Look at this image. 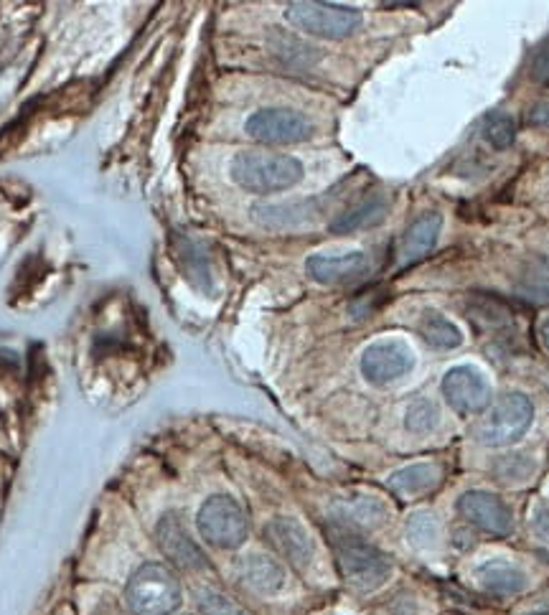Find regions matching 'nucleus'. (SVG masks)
<instances>
[{
  "mask_svg": "<svg viewBox=\"0 0 549 615\" xmlns=\"http://www.w3.org/2000/svg\"><path fill=\"white\" fill-rule=\"evenodd\" d=\"M230 173L249 194H280L301 184L303 163L288 153L242 151L234 155Z\"/></svg>",
  "mask_w": 549,
  "mask_h": 615,
  "instance_id": "1",
  "label": "nucleus"
},
{
  "mask_svg": "<svg viewBox=\"0 0 549 615\" xmlns=\"http://www.w3.org/2000/svg\"><path fill=\"white\" fill-rule=\"evenodd\" d=\"M130 611L136 615H174L182 605V582L166 565H140L125 590Z\"/></svg>",
  "mask_w": 549,
  "mask_h": 615,
  "instance_id": "2",
  "label": "nucleus"
},
{
  "mask_svg": "<svg viewBox=\"0 0 549 615\" xmlns=\"http://www.w3.org/2000/svg\"><path fill=\"white\" fill-rule=\"evenodd\" d=\"M336 562H339L343 580L359 593H372V590L382 588L392 575L389 557L351 534L336 539Z\"/></svg>",
  "mask_w": 549,
  "mask_h": 615,
  "instance_id": "3",
  "label": "nucleus"
},
{
  "mask_svg": "<svg viewBox=\"0 0 549 615\" xmlns=\"http://www.w3.org/2000/svg\"><path fill=\"white\" fill-rule=\"evenodd\" d=\"M532 420H535V405L529 397H524L519 392L506 394L493 405L481 422L476 428V438L483 445L501 448L512 445L516 440L524 438V432L529 430Z\"/></svg>",
  "mask_w": 549,
  "mask_h": 615,
  "instance_id": "4",
  "label": "nucleus"
},
{
  "mask_svg": "<svg viewBox=\"0 0 549 615\" xmlns=\"http://www.w3.org/2000/svg\"><path fill=\"white\" fill-rule=\"evenodd\" d=\"M196 524H199L201 537L217 549H237L249 534L245 509L226 494H217L203 501Z\"/></svg>",
  "mask_w": 549,
  "mask_h": 615,
  "instance_id": "5",
  "label": "nucleus"
},
{
  "mask_svg": "<svg viewBox=\"0 0 549 615\" xmlns=\"http://www.w3.org/2000/svg\"><path fill=\"white\" fill-rule=\"evenodd\" d=\"M285 19L295 28L320 38H349L362 26V13L339 3H290Z\"/></svg>",
  "mask_w": 549,
  "mask_h": 615,
  "instance_id": "6",
  "label": "nucleus"
},
{
  "mask_svg": "<svg viewBox=\"0 0 549 615\" xmlns=\"http://www.w3.org/2000/svg\"><path fill=\"white\" fill-rule=\"evenodd\" d=\"M247 136L265 146H293L313 136V123L290 107H265L247 120Z\"/></svg>",
  "mask_w": 549,
  "mask_h": 615,
  "instance_id": "7",
  "label": "nucleus"
},
{
  "mask_svg": "<svg viewBox=\"0 0 549 615\" xmlns=\"http://www.w3.org/2000/svg\"><path fill=\"white\" fill-rule=\"evenodd\" d=\"M414 364L410 346L405 341H397V338H384V341H376L372 346H366L362 353V374L369 384L384 386L392 384L410 372Z\"/></svg>",
  "mask_w": 549,
  "mask_h": 615,
  "instance_id": "8",
  "label": "nucleus"
},
{
  "mask_svg": "<svg viewBox=\"0 0 549 615\" xmlns=\"http://www.w3.org/2000/svg\"><path fill=\"white\" fill-rule=\"evenodd\" d=\"M458 514L491 537H509L514 532L512 509L489 491H468L458 499Z\"/></svg>",
  "mask_w": 549,
  "mask_h": 615,
  "instance_id": "9",
  "label": "nucleus"
},
{
  "mask_svg": "<svg viewBox=\"0 0 549 615\" xmlns=\"http://www.w3.org/2000/svg\"><path fill=\"white\" fill-rule=\"evenodd\" d=\"M443 397L460 415L483 413L491 405V384L474 367H456L443 376Z\"/></svg>",
  "mask_w": 549,
  "mask_h": 615,
  "instance_id": "10",
  "label": "nucleus"
},
{
  "mask_svg": "<svg viewBox=\"0 0 549 615\" xmlns=\"http://www.w3.org/2000/svg\"><path fill=\"white\" fill-rule=\"evenodd\" d=\"M155 542H159L163 555L176 567H182V570H199V567L207 565V557H203L201 547L194 542L191 534H188L186 522L176 511L163 517L159 526H155Z\"/></svg>",
  "mask_w": 549,
  "mask_h": 615,
  "instance_id": "11",
  "label": "nucleus"
},
{
  "mask_svg": "<svg viewBox=\"0 0 549 615\" xmlns=\"http://www.w3.org/2000/svg\"><path fill=\"white\" fill-rule=\"evenodd\" d=\"M265 537H268L270 547L278 552L282 559H288L290 565L297 567V570H305L313 562V555H316V547H313V539L305 526L297 522V519L290 517H278L265 526Z\"/></svg>",
  "mask_w": 549,
  "mask_h": 615,
  "instance_id": "12",
  "label": "nucleus"
},
{
  "mask_svg": "<svg viewBox=\"0 0 549 615\" xmlns=\"http://www.w3.org/2000/svg\"><path fill=\"white\" fill-rule=\"evenodd\" d=\"M305 270L320 286H347V282L362 280L369 272V257L364 252H349V255H313L305 263Z\"/></svg>",
  "mask_w": 549,
  "mask_h": 615,
  "instance_id": "13",
  "label": "nucleus"
},
{
  "mask_svg": "<svg viewBox=\"0 0 549 615\" xmlns=\"http://www.w3.org/2000/svg\"><path fill=\"white\" fill-rule=\"evenodd\" d=\"M441 230L443 217L437 214V211H428V214L414 219V222L407 227L402 242H399V265L407 267L425 259L430 252L435 250Z\"/></svg>",
  "mask_w": 549,
  "mask_h": 615,
  "instance_id": "14",
  "label": "nucleus"
},
{
  "mask_svg": "<svg viewBox=\"0 0 549 615\" xmlns=\"http://www.w3.org/2000/svg\"><path fill=\"white\" fill-rule=\"evenodd\" d=\"M443 480V468L437 463H412L407 468L392 473L387 486L399 499H422L433 494Z\"/></svg>",
  "mask_w": 549,
  "mask_h": 615,
  "instance_id": "15",
  "label": "nucleus"
},
{
  "mask_svg": "<svg viewBox=\"0 0 549 615\" xmlns=\"http://www.w3.org/2000/svg\"><path fill=\"white\" fill-rule=\"evenodd\" d=\"M237 575L249 590L272 595L285 585V570L268 555H247L237 562Z\"/></svg>",
  "mask_w": 549,
  "mask_h": 615,
  "instance_id": "16",
  "label": "nucleus"
},
{
  "mask_svg": "<svg viewBox=\"0 0 549 615\" xmlns=\"http://www.w3.org/2000/svg\"><path fill=\"white\" fill-rule=\"evenodd\" d=\"M476 582L483 593L509 597V595H519L524 588H527V575H524L519 567L501 562V559H491V562H483L476 570Z\"/></svg>",
  "mask_w": 549,
  "mask_h": 615,
  "instance_id": "17",
  "label": "nucleus"
},
{
  "mask_svg": "<svg viewBox=\"0 0 549 615\" xmlns=\"http://www.w3.org/2000/svg\"><path fill=\"white\" fill-rule=\"evenodd\" d=\"M334 511L341 524L362 526V530H374L387 519V507L374 496H349V499L336 501Z\"/></svg>",
  "mask_w": 549,
  "mask_h": 615,
  "instance_id": "18",
  "label": "nucleus"
},
{
  "mask_svg": "<svg viewBox=\"0 0 549 615\" xmlns=\"http://www.w3.org/2000/svg\"><path fill=\"white\" fill-rule=\"evenodd\" d=\"M387 217V199L382 194L366 196L364 201L354 204V207L343 211L331 222V232L334 234H349V232H359V230H369V227L379 224L382 219Z\"/></svg>",
  "mask_w": 549,
  "mask_h": 615,
  "instance_id": "19",
  "label": "nucleus"
},
{
  "mask_svg": "<svg viewBox=\"0 0 549 615\" xmlns=\"http://www.w3.org/2000/svg\"><path fill=\"white\" fill-rule=\"evenodd\" d=\"M313 207L308 201H290V204H268V207H255L253 217L257 222L270 227V230H295V227L311 224Z\"/></svg>",
  "mask_w": 549,
  "mask_h": 615,
  "instance_id": "20",
  "label": "nucleus"
},
{
  "mask_svg": "<svg viewBox=\"0 0 549 615\" xmlns=\"http://www.w3.org/2000/svg\"><path fill=\"white\" fill-rule=\"evenodd\" d=\"M420 336L425 338L428 346H433V349H437V351L458 349V346L463 344V334L456 323L435 311L422 315Z\"/></svg>",
  "mask_w": 549,
  "mask_h": 615,
  "instance_id": "21",
  "label": "nucleus"
},
{
  "mask_svg": "<svg viewBox=\"0 0 549 615\" xmlns=\"http://www.w3.org/2000/svg\"><path fill=\"white\" fill-rule=\"evenodd\" d=\"M483 138L486 143L497 148V151H506L516 140V120L509 113H504V109H493L483 120Z\"/></svg>",
  "mask_w": 549,
  "mask_h": 615,
  "instance_id": "22",
  "label": "nucleus"
},
{
  "mask_svg": "<svg viewBox=\"0 0 549 615\" xmlns=\"http://www.w3.org/2000/svg\"><path fill=\"white\" fill-rule=\"evenodd\" d=\"M519 293L527 295L529 301L549 303V259H537L524 270Z\"/></svg>",
  "mask_w": 549,
  "mask_h": 615,
  "instance_id": "23",
  "label": "nucleus"
},
{
  "mask_svg": "<svg viewBox=\"0 0 549 615\" xmlns=\"http://www.w3.org/2000/svg\"><path fill=\"white\" fill-rule=\"evenodd\" d=\"M437 420H441V413H437L433 399H414L410 407H407L405 425L410 432H418V436H425V432L435 430Z\"/></svg>",
  "mask_w": 549,
  "mask_h": 615,
  "instance_id": "24",
  "label": "nucleus"
},
{
  "mask_svg": "<svg viewBox=\"0 0 549 615\" xmlns=\"http://www.w3.org/2000/svg\"><path fill=\"white\" fill-rule=\"evenodd\" d=\"M196 605H199V615H247L232 597L211 588L201 590L199 597H196Z\"/></svg>",
  "mask_w": 549,
  "mask_h": 615,
  "instance_id": "25",
  "label": "nucleus"
},
{
  "mask_svg": "<svg viewBox=\"0 0 549 615\" xmlns=\"http://www.w3.org/2000/svg\"><path fill=\"white\" fill-rule=\"evenodd\" d=\"M437 534H441V524H437V519L433 514H428V511L414 514L410 519V524H407V537L412 539V544H418V547L435 544Z\"/></svg>",
  "mask_w": 549,
  "mask_h": 615,
  "instance_id": "26",
  "label": "nucleus"
},
{
  "mask_svg": "<svg viewBox=\"0 0 549 615\" xmlns=\"http://www.w3.org/2000/svg\"><path fill=\"white\" fill-rule=\"evenodd\" d=\"M527 125H532V128H549V100H542L529 107Z\"/></svg>",
  "mask_w": 549,
  "mask_h": 615,
  "instance_id": "27",
  "label": "nucleus"
},
{
  "mask_svg": "<svg viewBox=\"0 0 549 615\" xmlns=\"http://www.w3.org/2000/svg\"><path fill=\"white\" fill-rule=\"evenodd\" d=\"M532 74H535L537 82H549V46L537 51L535 61H532Z\"/></svg>",
  "mask_w": 549,
  "mask_h": 615,
  "instance_id": "28",
  "label": "nucleus"
},
{
  "mask_svg": "<svg viewBox=\"0 0 549 615\" xmlns=\"http://www.w3.org/2000/svg\"><path fill=\"white\" fill-rule=\"evenodd\" d=\"M535 530L539 537L549 539V511L545 507H539V511L535 514Z\"/></svg>",
  "mask_w": 549,
  "mask_h": 615,
  "instance_id": "29",
  "label": "nucleus"
},
{
  "mask_svg": "<svg viewBox=\"0 0 549 615\" xmlns=\"http://www.w3.org/2000/svg\"><path fill=\"white\" fill-rule=\"evenodd\" d=\"M539 334H542V341H545V346L549 349V318L542 323V328H539Z\"/></svg>",
  "mask_w": 549,
  "mask_h": 615,
  "instance_id": "30",
  "label": "nucleus"
},
{
  "mask_svg": "<svg viewBox=\"0 0 549 615\" xmlns=\"http://www.w3.org/2000/svg\"><path fill=\"white\" fill-rule=\"evenodd\" d=\"M539 615H549V613H539Z\"/></svg>",
  "mask_w": 549,
  "mask_h": 615,
  "instance_id": "31",
  "label": "nucleus"
}]
</instances>
